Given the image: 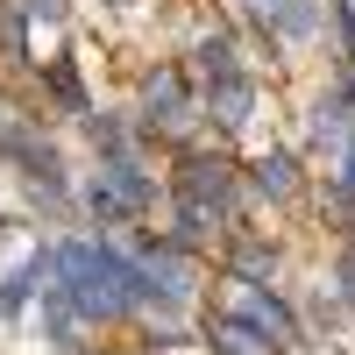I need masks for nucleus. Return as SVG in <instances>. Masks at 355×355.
Returning a JSON list of instances; mask_svg holds the SVG:
<instances>
[{"instance_id": "f257e3e1", "label": "nucleus", "mask_w": 355, "mask_h": 355, "mask_svg": "<svg viewBox=\"0 0 355 355\" xmlns=\"http://www.w3.org/2000/svg\"><path fill=\"white\" fill-rule=\"evenodd\" d=\"M57 277H64V299H71L78 313H93V320H121L128 306L150 299L142 270H128L121 256H107V249H93V242L57 249Z\"/></svg>"}, {"instance_id": "f03ea898", "label": "nucleus", "mask_w": 355, "mask_h": 355, "mask_svg": "<svg viewBox=\"0 0 355 355\" xmlns=\"http://www.w3.org/2000/svg\"><path fill=\"white\" fill-rule=\"evenodd\" d=\"M178 192H185V199H199V206H220V214H227L234 164H227V157H185V171H178Z\"/></svg>"}, {"instance_id": "7ed1b4c3", "label": "nucleus", "mask_w": 355, "mask_h": 355, "mask_svg": "<svg viewBox=\"0 0 355 355\" xmlns=\"http://www.w3.org/2000/svg\"><path fill=\"white\" fill-rule=\"evenodd\" d=\"M206 341H214V355H284V341H270L249 313H214Z\"/></svg>"}, {"instance_id": "20e7f679", "label": "nucleus", "mask_w": 355, "mask_h": 355, "mask_svg": "<svg viewBox=\"0 0 355 355\" xmlns=\"http://www.w3.org/2000/svg\"><path fill=\"white\" fill-rule=\"evenodd\" d=\"M150 199V185L128 171V164H107L100 178H93V214L100 220H121V214H135V206Z\"/></svg>"}, {"instance_id": "39448f33", "label": "nucleus", "mask_w": 355, "mask_h": 355, "mask_svg": "<svg viewBox=\"0 0 355 355\" xmlns=\"http://www.w3.org/2000/svg\"><path fill=\"white\" fill-rule=\"evenodd\" d=\"M142 107H150V128H185L192 107H185V78H178L171 64L150 71V85H142Z\"/></svg>"}, {"instance_id": "423d86ee", "label": "nucleus", "mask_w": 355, "mask_h": 355, "mask_svg": "<svg viewBox=\"0 0 355 355\" xmlns=\"http://www.w3.org/2000/svg\"><path fill=\"white\" fill-rule=\"evenodd\" d=\"M142 284H150V291H164V299H185V291H192V263L178 256V249H157V242H150V263H142Z\"/></svg>"}, {"instance_id": "0eeeda50", "label": "nucleus", "mask_w": 355, "mask_h": 355, "mask_svg": "<svg viewBox=\"0 0 355 355\" xmlns=\"http://www.w3.org/2000/svg\"><path fill=\"white\" fill-rule=\"evenodd\" d=\"M249 107H256V85L249 78H214V114H220V128H242L249 121Z\"/></svg>"}, {"instance_id": "6e6552de", "label": "nucleus", "mask_w": 355, "mask_h": 355, "mask_svg": "<svg viewBox=\"0 0 355 355\" xmlns=\"http://www.w3.org/2000/svg\"><path fill=\"white\" fill-rule=\"evenodd\" d=\"M242 313H249V320H256V327L270 334V341H299V320H291V313L270 299V291H249V299H242Z\"/></svg>"}, {"instance_id": "1a4fd4ad", "label": "nucleus", "mask_w": 355, "mask_h": 355, "mask_svg": "<svg viewBox=\"0 0 355 355\" xmlns=\"http://www.w3.org/2000/svg\"><path fill=\"white\" fill-rule=\"evenodd\" d=\"M256 192H263V199H291V192H299V164H291L284 150L256 157Z\"/></svg>"}, {"instance_id": "9d476101", "label": "nucleus", "mask_w": 355, "mask_h": 355, "mask_svg": "<svg viewBox=\"0 0 355 355\" xmlns=\"http://www.w3.org/2000/svg\"><path fill=\"white\" fill-rule=\"evenodd\" d=\"M227 263H234L242 277H270V270H277V249H263V242H242V249H234Z\"/></svg>"}, {"instance_id": "9b49d317", "label": "nucleus", "mask_w": 355, "mask_h": 355, "mask_svg": "<svg viewBox=\"0 0 355 355\" xmlns=\"http://www.w3.org/2000/svg\"><path fill=\"white\" fill-rule=\"evenodd\" d=\"M199 71H206V78H227V71H234V43H227V36H206Z\"/></svg>"}, {"instance_id": "f8f14e48", "label": "nucleus", "mask_w": 355, "mask_h": 355, "mask_svg": "<svg viewBox=\"0 0 355 355\" xmlns=\"http://www.w3.org/2000/svg\"><path fill=\"white\" fill-rule=\"evenodd\" d=\"M0 50H8V57H21V15H15V8L0 15Z\"/></svg>"}, {"instance_id": "ddd939ff", "label": "nucleus", "mask_w": 355, "mask_h": 355, "mask_svg": "<svg viewBox=\"0 0 355 355\" xmlns=\"http://www.w3.org/2000/svg\"><path fill=\"white\" fill-rule=\"evenodd\" d=\"M334 185H341V199H355V142L341 150V178H334Z\"/></svg>"}, {"instance_id": "4468645a", "label": "nucleus", "mask_w": 355, "mask_h": 355, "mask_svg": "<svg viewBox=\"0 0 355 355\" xmlns=\"http://www.w3.org/2000/svg\"><path fill=\"white\" fill-rule=\"evenodd\" d=\"M28 15H43V21H57V15H64V0H28Z\"/></svg>"}, {"instance_id": "2eb2a0df", "label": "nucleus", "mask_w": 355, "mask_h": 355, "mask_svg": "<svg viewBox=\"0 0 355 355\" xmlns=\"http://www.w3.org/2000/svg\"><path fill=\"white\" fill-rule=\"evenodd\" d=\"M256 8H263V15H270V0H256Z\"/></svg>"}]
</instances>
